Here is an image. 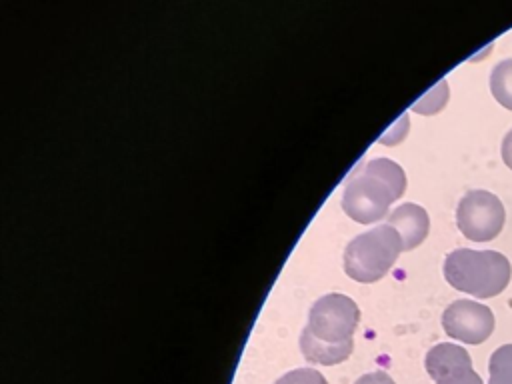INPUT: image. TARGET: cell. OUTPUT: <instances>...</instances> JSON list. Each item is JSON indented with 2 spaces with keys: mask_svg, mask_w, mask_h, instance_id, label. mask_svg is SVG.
<instances>
[{
  "mask_svg": "<svg viewBox=\"0 0 512 384\" xmlns=\"http://www.w3.org/2000/svg\"><path fill=\"white\" fill-rule=\"evenodd\" d=\"M388 226H392L400 234L402 248L412 250L428 236L430 218L422 206L406 202L392 210V214L388 216Z\"/></svg>",
  "mask_w": 512,
  "mask_h": 384,
  "instance_id": "ba28073f",
  "label": "cell"
},
{
  "mask_svg": "<svg viewBox=\"0 0 512 384\" xmlns=\"http://www.w3.org/2000/svg\"><path fill=\"white\" fill-rule=\"evenodd\" d=\"M500 154H502L504 164L512 170V130H508V134L504 136L502 146H500Z\"/></svg>",
  "mask_w": 512,
  "mask_h": 384,
  "instance_id": "4fadbf2b",
  "label": "cell"
},
{
  "mask_svg": "<svg viewBox=\"0 0 512 384\" xmlns=\"http://www.w3.org/2000/svg\"><path fill=\"white\" fill-rule=\"evenodd\" d=\"M490 92L500 106L512 110V58L498 62L492 68Z\"/></svg>",
  "mask_w": 512,
  "mask_h": 384,
  "instance_id": "9c48e42d",
  "label": "cell"
},
{
  "mask_svg": "<svg viewBox=\"0 0 512 384\" xmlns=\"http://www.w3.org/2000/svg\"><path fill=\"white\" fill-rule=\"evenodd\" d=\"M274 384H328L326 378L312 368H296L280 376Z\"/></svg>",
  "mask_w": 512,
  "mask_h": 384,
  "instance_id": "8fae6325",
  "label": "cell"
},
{
  "mask_svg": "<svg viewBox=\"0 0 512 384\" xmlns=\"http://www.w3.org/2000/svg\"><path fill=\"white\" fill-rule=\"evenodd\" d=\"M402 250V238L392 226H374L348 242L344 270L356 282H376L388 274Z\"/></svg>",
  "mask_w": 512,
  "mask_h": 384,
  "instance_id": "277c9868",
  "label": "cell"
},
{
  "mask_svg": "<svg viewBox=\"0 0 512 384\" xmlns=\"http://www.w3.org/2000/svg\"><path fill=\"white\" fill-rule=\"evenodd\" d=\"M406 188V174L390 158H374L360 164L346 180L342 210L360 224L378 222L388 214Z\"/></svg>",
  "mask_w": 512,
  "mask_h": 384,
  "instance_id": "7a4b0ae2",
  "label": "cell"
},
{
  "mask_svg": "<svg viewBox=\"0 0 512 384\" xmlns=\"http://www.w3.org/2000/svg\"><path fill=\"white\" fill-rule=\"evenodd\" d=\"M510 260L496 250L456 248L444 260L446 282L476 298L498 296L510 282Z\"/></svg>",
  "mask_w": 512,
  "mask_h": 384,
  "instance_id": "3957f363",
  "label": "cell"
},
{
  "mask_svg": "<svg viewBox=\"0 0 512 384\" xmlns=\"http://www.w3.org/2000/svg\"><path fill=\"white\" fill-rule=\"evenodd\" d=\"M360 310L344 294H326L318 298L310 312L308 324L300 334L302 356L312 364L332 366L344 362L354 348V330Z\"/></svg>",
  "mask_w": 512,
  "mask_h": 384,
  "instance_id": "6da1fadb",
  "label": "cell"
},
{
  "mask_svg": "<svg viewBox=\"0 0 512 384\" xmlns=\"http://www.w3.org/2000/svg\"><path fill=\"white\" fill-rule=\"evenodd\" d=\"M488 384H512V344L498 346L488 362Z\"/></svg>",
  "mask_w": 512,
  "mask_h": 384,
  "instance_id": "30bf717a",
  "label": "cell"
},
{
  "mask_svg": "<svg viewBox=\"0 0 512 384\" xmlns=\"http://www.w3.org/2000/svg\"><path fill=\"white\" fill-rule=\"evenodd\" d=\"M424 366L436 384H484L472 368L470 354L452 342L432 346L426 354Z\"/></svg>",
  "mask_w": 512,
  "mask_h": 384,
  "instance_id": "52a82bcc",
  "label": "cell"
},
{
  "mask_svg": "<svg viewBox=\"0 0 512 384\" xmlns=\"http://www.w3.org/2000/svg\"><path fill=\"white\" fill-rule=\"evenodd\" d=\"M506 222V210L500 198L488 190L466 192L456 208V224L472 242L496 238Z\"/></svg>",
  "mask_w": 512,
  "mask_h": 384,
  "instance_id": "5b68a950",
  "label": "cell"
},
{
  "mask_svg": "<svg viewBox=\"0 0 512 384\" xmlns=\"http://www.w3.org/2000/svg\"><path fill=\"white\" fill-rule=\"evenodd\" d=\"M442 328L464 344H482L494 332V314L474 300H456L442 314Z\"/></svg>",
  "mask_w": 512,
  "mask_h": 384,
  "instance_id": "8992f818",
  "label": "cell"
},
{
  "mask_svg": "<svg viewBox=\"0 0 512 384\" xmlns=\"http://www.w3.org/2000/svg\"><path fill=\"white\" fill-rule=\"evenodd\" d=\"M354 384H396L384 370H374L364 376H360Z\"/></svg>",
  "mask_w": 512,
  "mask_h": 384,
  "instance_id": "7c38bea8",
  "label": "cell"
}]
</instances>
